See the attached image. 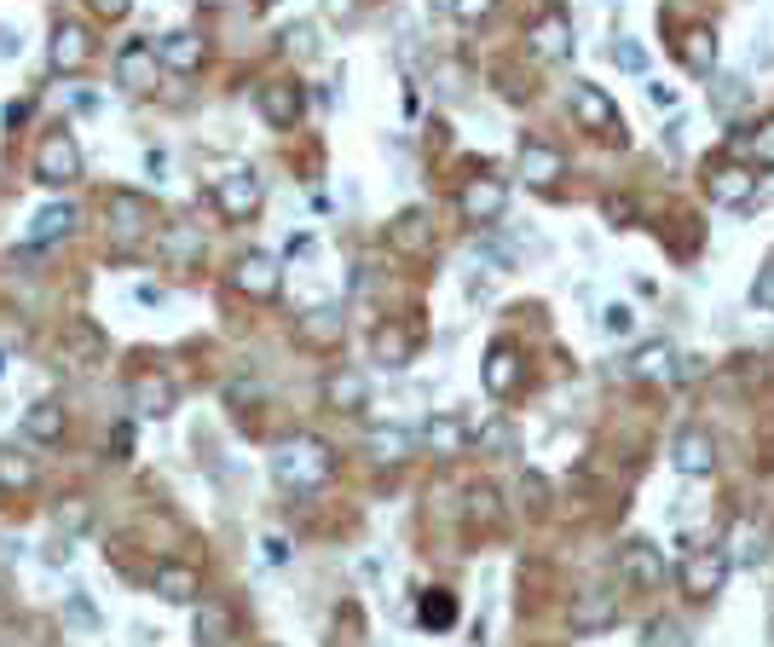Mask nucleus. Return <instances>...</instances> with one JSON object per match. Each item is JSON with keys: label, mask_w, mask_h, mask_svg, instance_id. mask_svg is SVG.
<instances>
[{"label": "nucleus", "mask_w": 774, "mask_h": 647, "mask_svg": "<svg viewBox=\"0 0 774 647\" xmlns=\"http://www.w3.org/2000/svg\"><path fill=\"white\" fill-rule=\"evenodd\" d=\"M573 116H578V128L601 133V139H624V116H619V105H613V98H607L601 87H589V81H573Z\"/></svg>", "instance_id": "obj_8"}, {"label": "nucleus", "mask_w": 774, "mask_h": 647, "mask_svg": "<svg viewBox=\"0 0 774 647\" xmlns=\"http://www.w3.org/2000/svg\"><path fill=\"white\" fill-rule=\"evenodd\" d=\"M151 47H156V64H162V70H174V75L202 70V52H209L197 30H168L162 40H151Z\"/></svg>", "instance_id": "obj_18"}, {"label": "nucleus", "mask_w": 774, "mask_h": 647, "mask_svg": "<svg viewBox=\"0 0 774 647\" xmlns=\"http://www.w3.org/2000/svg\"><path fill=\"white\" fill-rule=\"evenodd\" d=\"M110 451H116V457H128V451H133V428H128V422H121V428L110 434Z\"/></svg>", "instance_id": "obj_55"}, {"label": "nucleus", "mask_w": 774, "mask_h": 647, "mask_svg": "<svg viewBox=\"0 0 774 647\" xmlns=\"http://www.w3.org/2000/svg\"><path fill=\"white\" fill-rule=\"evenodd\" d=\"M728 561H735V566H763L769 561V526H740V532H735V550H728Z\"/></svg>", "instance_id": "obj_32"}, {"label": "nucleus", "mask_w": 774, "mask_h": 647, "mask_svg": "<svg viewBox=\"0 0 774 647\" xmlns=\"http://www.w3.org/2000/svg\"><path fill=\"white\" fill-rule=\"evenodd\" d=\"M677 348L670 341H642L636 353H630V376L636 381H677Z\"/></svg>", "instance_id": "obj_23"}, {"label": "nucleus", "mask_w": 774, "mask_h": 647, "mask_svg": "<svg viewBox=\"0 0 774 647\" xmlns=\"http://www.w3.org/2000/svg\"><path fill=\"white\" fill-rule=\"evenodd\" d=\"M255 7H272V0H255Z\"/></svg>", "instance_id": "obj_58"}, {"label": "nucleus", "mask_w": 774, "mask_h": 647, "mask_svg": "<svg viewBox=\"0 0 774 647\" xmlns=\"http://www.w3.org/2000/svg\"><path fill=\"white\" fill-rule=\"evenodd\" d=\"M485 393L492 399H503L508 388L520 381V353H515V341H492V353H485Z\"/></svg>", "instance_id": "obj_24"}, {"label": "nucleus", "mask_w": 774, "mask_h": 647, "mask_svg": "<svg viewBox=\"0 0 774 647\" xmlns=\"http://www.w3.org/2000/svg\"><path fill=\"white\" fill-rule=\"evenodd\" d=\"M417 439H422L434 457H457L462 445H468V428H462V422H457L452 411H439V416H427L422 428H417Z\"/></svg>", "instance_id": "obj_27"}, {"label": "nucleus", "mask_w": 774, "mask_h": 647, "mask_svg": "<svg viewBox=\"0 0 774 647\" xmlns=\"http://www.w3.org/2000/svg\"><path fill=\"white\" fill-rule=\"evenodd\" d=\"M619 578L630 584V590H659L665 584V550H654V543H624L619 550Z\"/></svg>", "instance_id": "obj_16"}, {"label": "nucleus", "mask_w": 774, "mask_h": 647, "mask_svg": "<svg viewBox=\"0 0 774 647\" xmlns=\"http://www.w3.org/2000/svg\"><path fill=\"white\" fill-rule=\"evenodd\" d=\"M93 17H105V24H121V17L133 12V0H87Z\"/></svg>", "instance_id": "obj_48"}, {"label": "nucleus", "mask_w": 774, "mask_h": 647, "mask_svg": "<svg viewBox=\"0 0 774 647\" xmlns=\"http://www.w3.org/2000/svg\"><path fill=\"white\" fill-rule=\"evenodd\" d=\"M232 290L237 295H249V301H278L283 295V267H278V255H237V267H232Z\"/></svg>", "instance_id": "obj_6"}, {"label": "nucleus", "mask_w": 774, "mask_h": 647, "mask_svg": "<svg viewBox=\"0 0 774 647\" xmlns=\"http://www.w3.org/2000/svg\"><path fill=\"white\" fill-rule=\"evenodd\" d=\"M457 209H462L468 226H492V220H503V209H508V186H503V179H492V174H474L457 191Z\"/></svg>", "instance_id": "obj_9"}, {"label": "nucleus", "mask_w": 774, "mask_h": 647, "mask_svg": "<svg viewBox=\"0 0 774 647\" xmlns=\"http://www.w3.org/2000/svg\"><path fill=\"white\" fill-rule=\"evenodd\" d=\"M468 439H480V451H497V457H508V451H515V434H508L503 422H485V428H468Z\"/></svg>", "instance_id": "obj_41"}, {"label": "nucleus", "mask_w": 774, "mask_h": 647, "mask_svg": "<svg viewBox=\"0 0 774 647\" xmlns=\"http://www.w3.org/2000/svg\"><path fill=\"white\" fill-rule=\"evenodd\" d=\"M255 105H260V116H267L272 128H295L301 110H307V98H301L295 81H267V87L255 93Z\"/></svg>", "instance_id": "obj_19"}, {"label": "nucleus", "mask_w": 774, "mask_h": 647, "mask_svg": "<svg viewBox=\"0 0 774 647\" xmlns=\"http://www.w3.org/2000/svg\"><path fill=\"white\" fill-rule=\"evenodd\" d=\"M566 624H573V636H601L619 624V596L613 590H584L573 596V613H566Z\"/></svg>", "instance_id": "obj_13"}, {"label": "nucleus", "mask_w": 774, "mask_h": 647, "mask_svg": "<svg viewBox=\"0 0 774 647\" xmlns=\"http://www.w3.org/2000/svg\"><path fill=\"white\" fill-rule=\"evenodd\" d=\"M417 624H422V631H452V624H457V596L452 590H427L417 601Z\"/></svg>", "instance_id": "obj_30"}, {"label": "nucleus", "mask_w": 774, "mask_h": 647, "mask_svg": "<svg viewBox=\"0 0 774 647\" xmlns=\"http://www.w3.org/2000/svg\"><path fill=\"white\" fill-rule=\"evenodd\" d=\"M64 353H70L75 364L105 358V330H93V324H70V330H64Z\"/></svg>", "instance_id": "obj_34"}, {"label": "nucleus", "mask_w": 774, "mask_h": 647, "mask_svg": "<svg viewBox=\"0 0 774 647\" xmlns=\"http://www.w3.org/2000/svg\"><path fill=\"white\" fill-rule=\"evenodd\" d=\"M0 370H7V353H0Z\"/></svg>", "instance_id": "obj_59"}, {"label": "nucleus", "mask_w": 774, "mask_h": 647, "mask_svg": "<svg viewBox=\"0 0 774 647\" xmlns=\"http://www.w3.org/2000/svg\"><path fill=\"white\" fill-rule=\"evenodd\" d=\"M613 64L630 70V75H642V70H647V52L636 47V40H619V47H613Z\"/></svg>", "instance_id": "obj_45"}, {"label": "nucleus", "mask_w": 774, "mask_h": 647, "mask_svg": "<svg viewBox=\"0 0 774 647\" xmlns=\"http://www.w3.org/2000/svg\"><path fill=\"white\" fill-rule=\"evenodd\" d=\"M64 619L75 624V631H98V607H93L87 596H81V590H70V596H64Z\"/></svg>", "instance_id": "obj_42"}, {"label": "nucleus", "mask_w": 774, "mask_h": 647, "mask_svg": "<svg viewBox=\"0 0 774 647\" xmlns=\"http://www.w3.org/2000/svg\"><path fill=\"white\" fill-rule=\"evenodd\" d=\"M128 404H133V416H145V422L174 416V404H179L174 376H168V370H139V376L128 381Z\"/></svg>", "instance_id": "obj_7"}, {"label": "nucleus", "mask_w": 774, "mask_h": 647, "mask_svg": "<svg viewBox=\"0 0 774 647\" xmlns=\"http://www.w3.org/2000/svg\"><path fill=\"white\" fill-rule=\"evenodd\" d=\"M497 12V0H452V17L457 24H485Z\"/></svg>", "instance_id": "obj_44"}, {"label": "nucleus", "mask_w": 774, "mask_h": 647, "mask_svg": "<svg viewBox=\"0 0 774 647\" xmlns=\"http://www.w3.org/2000/svg\"><path fill=\"white\" fill-rule=\"evenodd\" d=\"M191 607H197V642H202V647H220V642H232V631H237V624H232V607H226V601H209V596H197Z\"/></svg>", "instance_id": "obj_28"}, {"label": "nucleus", "mask_w": 774, "mask_h": 647, "mask_svg": "<svg viewBox=\"0 0 774 647\" xmlns=\"http://www.w3.org/2000/svg\"><path fill=\"white\" fill-rule=\"evenodd\" d=\"M371 353H376V364H387V370H404V364L417 358V336L404 330V324H376L371 330Z\"/></svg>", "instance_id": "obj_20"}, {"label": "nucleus", "mask_w": 774, "mask_h": 647, "mask_svg": "<svg viewBox=\"0 0 774 647\" xmlns=\"http://www.w3.org/2000/svg\"><path fill=\"white\" fill-rule=\"evenodd\" d=\"M682 58H688V70H694V75H711V70H717V35H711V30H688L682 35Z\"/></svg>", "instance_id": "obj_33"}, {"label": "nucleus", "mask_w": 774, "mask_h": 647, "mask_svg": "<svg viewBox=\"0 0 774 647\" xmlns=\"http://www.w3.org/2000/svg\"><path fill=\"white\" fill-rule=\"evenodd\" d=\"M35 480H40V469L24 445H0V492L24 497V492H35Z\"/></svg>", "instance_id": "obj_26"}, {"label": "nucleus", "mask_w": 774, "mask_h": 647, "mask_svg": "<svg viewBox=\"0 0 774 647\" xmlns=\"http://www.w3.org/2000/svg\"><path fill=\"white\" fill-rule=\"evenodd\" d=\"M647 98H654V110H677V87H665V81H654Z\"/></svg>", "instance_id": "obj_52"}, {"label": "nucleus", "mask_w": 774, "mask_h": 647, "mask_svg": "<svg viewBox=\"0 0 774 647\" xmlns=\"http://www.w3.org/2000/svg\"><path fill=\"white\" fill-rule=\"evenodd\" d=\"M520 174L526 179H532V186H555V179H561V168H566V162H561V151L555 145H543V139H520Z\"/></svg>", "instance_id": "obj_25"}, {"label": "nucleus", "mask_w": 774, "mask_h": 647, "mask_svg": "<svg viewBox=\"0 0 774 647\" xmlns=\"http://www.w3.org/2000/svg\"><path fill=\"white\" fill-rule=\"evenodd\" d=\"M607 220H613V226H630V220H636V202L630 197H607V209H601Z\"/></svg>", "instance_id": "obj_49"}, {"label": "nucleus", "mask_w": 774, "mask_h": 647, "mask_svg": "<svg viewBox=\"0 0 774 647\" xmlns=\"http://www.w3.org/2000/svg\"><path fill=\"white\" fill-rule=\"evenodd\" d=\"M151 596H162L168 607H191L202 596V573L191 561H156L151 566Z\"/></svg>", "instance_id": "obj_10"}, {"label": "nucleus", "mask_w": 774, "mask_h": 647, "mask_svg": "<svg viewBox=\"0 0 774 647\" xmlns=\"http://www.w3.org/2000/svg\"><path fill=\"white\" fill-rule=\"evenodd\" d=\"M17 52V35H7V30H0V58H12Z\"/></svg>", "instance_id": "obj_57"}, {"label": "nucleus", "mask_w": 774, "mask_h": 647, "mask_svg": "<svg viewBox=\"0 0 774 647\" xmlns=\"http://www.w3.org/2000/svg\"><path fill=\"white\" fill-rule=\"evenodd\" d=\"M705 191H711V202H723V209H746L751 191H758V174H751L746 162H717V168L705 174Z\"/></svg>", "instance_id": "obj_15"}, {"label": "nucleus", "mask_w": 774, "mask_h": 647, "mask_svg": "<svg viewBox=\"0 0 774 647\" xmlns=\"http://www.w3.org/2000/svg\"><path fill=\"white\" fill-rule=\"evenodd\" d=\"M105 220H110V237L116 243H139L151 232V202L139 191H110L105 197Z\"/></svg>", "instance_id": "obj_11"}, {"label": "nucleus", "mask_w": 774, "mask_h": 647, "mask_svg": "<svg viewBox=\"0 0 774 647\" xmlns=\"http://www.w3.org/2000/svg\"><path fill=\"white\" fill-rule=\"evenodd\" d=\"M394 249H427V214L422 209H404L394 220Z\"/></svg>", "instance_id": "obj_38"}, {"label": "nucleus", "mask_w": 774, "mask_h": 647, "mask_svg": "<svg viewBox=\"0 0 774 647\" xmlns=\"http://www.w3.org/2000/svg\"><path fill=\"white\" fill-rule=\"evenodd\" d=\"M260 550H267V561H272V566H283V561H290V538L267 532V538H260Z\"/></svg>", "instance_id": "obj_50"}, {"label": "nucleus", "mask_w": 774, "mask_h": 647, "mask_svg": "<svg viewBox=\"0 0 774 647\" xmlns=\"http://www.w3.org/2000/svg\"><path fill=\"white\" fill-rule=\"evenodd\" d=\"M670 462H677V474L705 480L711 469H717V439H711L705 428H682L677 439H670Z\"/></svg>", "instance_id": "obj_14"}, {"label": "nucleus", "mask_w": 774, "mask_h": 647, "mask_svg": "<svg viewBox=\"0 0 774 647\" xmlns=\"http://www.w3.org/2000/svg\"><path fill=\"white\" fill-rule=\"evenodd\" d=\"M162 260H168V267H191V260H202V237L191 226H174L162 237Z\"/></svg>", "instance_id": "obj_36"}, {"label": "nucleus", "mask_w": 774, "mask_h": 647, "mask_svg": "<svg viewBox=\"0 0 774 647\" xmlns=\"http://www.w3.org/2000/svg\"><path fill=\"white\" fill-rule=\"evenodd\" d=\"M17 434H24L30 445H64V434H70L64 404H58V399H35L30 411L17 416Z\"/></svg>", "instance_id": "obj_17"}, {"label": "nucleus", "mask_w": 774, "mask_h": 647, "mask_svg": "<svg viewBox=\"0 0 774 647\" xmlns=\"http://www.w3.org/2000/svg\"><path fill=\"white\" fill-rule=\"evenodd\" d=\"M468 520H480V526H497V520H503L492 485H468Z\"/></svg>", "instance_id": "obj_40"}, {"label": "nucleus", "mask_w": 774, "mask_h": 647, "mask_svg": "<svg viewBox=\"0 0 774 647\" xmlns=\"http://www.w3.org/2000/svg\"><path fill=\"white\" fill-rule=\"evenodd\" d=\"M260 202H267V186H260L255 168H232L214 179V209L232 220V226H243V220L260 214Z\"/></svg>", "instance_id": "obj_4"}, {"label": "nucleus", "mask_w": 774, "mask_h": 647, "mask_svg": "<svg viewBox=\"0 0 774 647\" xmlns=\"http://www.w3.org/2000/svg\"><path fill=\"white\" fill-rule=\"evenodd\" d=\"M93 64V35L87 24H75V17H58L52 24V40H47V70L52 75H81Z\"/></svg>", "instance_id": "obj_5"}, {"label": "nucleus", "mask_w": 774, "mask_h": 647, "mask_svg": "<svg viewBox=\"0 0 774 647\" xmlns=\"http://www.w3.org/2000/svg\"><path fill=\"white\" fill-rule=\"evenodd\" d=\"M330 474H336V451L324 439H313V434H295V439H283L272 451V480L283 485V492H318Z\"/></svg>", "instance_id": "obj_1"}, {"label": "nucleus", "mask_w": 774, "mask_h": 647, "mask_svg": "<svg viewBox=\"0 0 774 647\" xmlns=\"http://www.w3.org/2000/svg\"><path fill=\"white\" fill-rule=\"evenodd\" d=\"M601 336L630 341V336H636V313H630L624 301H607V307H601Z\"/></svg>", "instance_id": "obj_39"}, {"label": "nucleus", "mask_w": 774, "mask_h": 647, "mask_svg": "<svg viewBox=\"0 0 774 647\" xmlns=\"http://www.w3.org/2000/svg\"><path fill=\"white\" fill-rule=\"evenodd\" d=\"M283 47H290V52H301V58H307V52H313V30H307V24H295L290 35H283Z\"/></svg>", "instance_id": "obj_51"}, {"label": "nucleus", "mask_w": 774, "mask_h": 647, "mask_svg": "<svg viewBox=\"0 0 774 647\" xmlns=\"http://www.w3.org/2000/svg\"><path fill=\"white\" fill-rule=\"evenodd\" d=\"M301 341H313V348H330V341H341V313H336V307H313L307 318H301Z\"/></svg>", "instance_id": "obj_35"}, {"label": "nucleus", "mask_w": 774, "mask_h": 647, "mask_svg": "<svg viewBox=\"0 0 774 647\" xmlns=\"http://www.w3.org/2000/svg\"><path fill=\"white\" fill-rule=\"evenodd\" d=\"M156 75H162V64H156L151 40H128V47L116 52V87L121 93H151Z\"/></svg>", "instance_id": "obj_12"}, {"label": "nucleus", "mask_w": 774, "mask_h": 647, "mask_svg": "<svg viewBox=\"0 0 774 647\" xmlns=\"http://www.w3.org/2000/svg\"><path fill=\"white\" fill-rule=\"evenodd\" d=\"M52 526H58V532H64V538L87 532V526H93V503H87V497H64V503H58V509H52Z\"/></svg>", "instance_id": "obj_37"}, {"label": "nucleus", "mask_w": 774, "mask_h": 647, "mask_svg": "<svg viewBox=\"0 0 774 647\" xmlns=\"http://www.w3.org/2000/svg\"><path fill=\"white\" fill-rule=\"evenodd\" d=\"M81 174H87V162H81L75 133L70 128H47V133H40V145H35V179H40V186L70 191V186H81Z\"/></svg>", "instance_id": "obj_2"}, {"label": "nucleus", "mask_w": 774, "mask_h": 647, "mask_svg": "<svg viewBox=\"0 0 774 647\" xmlns=\"http://www.w3.org/2000/svg\"><path fill=\"white\" fill-rule=\"evenodd\" d=\"M40 561H47V566H64V561H70V543H64V538H52L47 550H40Z\"/></svg>", "instance_id": "obj_54"}, {"label": "nucleus", "mask_w": 774, "mask_h": 647, "mask_svg": "<svg viewBox=\"0 0 774 647\" xmlns=\"http://www.w3.org/2000/svg\"><path fill=\"white\" fill-rule=\"evenodd\" d=\"M526 40H532L538 58H566V52H573V17H566L561 7H549L538 24H532V35H526Z\"/></svg>", "instance_id": "obj_22"}, {"label": "nucleus", "mask_w": 774, "mask_h": 647, "mask_svg": "<svg viewBox=\"0 0 774 647\" xmlns=\"http://www.w3.org/2000/svg\"><path fill=\"white\" fill-rule=\"evenodd\" d=\"M411 445H417V434H404V428H371L364 434V451H371L376 462H404Z\"/></svg>", "instance_id": "obj_31"}, {"label": "nucleus", "mask_w": 774, "mask_h": 647, "mask_svg": "<svg viewBox=\"0 0 774 647\" xmlns=\"http://www.w3.org/2000/svg\"><path fill=\"white\" fill-rule=\"evenodd\" d=\"M642 636H647V642H682V631H677V624H659V619H654V624H647V631H642Z\"/></svg>", "instance_id": "obj_53"}, {"label": "nucleus", "mask_w": 774, "mask_h": 647, "mask_svg": "<svg viewBox=\"0 0 774 647\" xmlns=\"http://www.w3.org/2000/svg\"><path fill=\"white\" fill-rule=\"evenodd\" d=\"M728 573H735V561H728V543H700V550H688L682 555V596L688 601H711V596H723V584Z\"/></svg>", "instance_id": "obj_3"}, {"label": "nucleus", "mask_w": 774, "mask_h": 647, "mask_svg": "<svg viewBox=\"0 0 774 647\" xmlns=\"http://www.w3.org/2000/svg\"><path fill=\"white\" fill-rule=\"evenodd\" d=\"M75 232V209L70 202H52V209H40L35 220H30V243L40 249V243H58V237H70Z\"/></svg>", "instance_id": "obj_29"}, {"label": "nucleus", "mask_w": 774, "mask_h": 647, "mask_svg": "<svg viewBox=\"0 0 774 647\" xmlns=\"http://www.w3.org/2000/svg\"><path fill=\"white\" fill-rule=\"evenodd\" d=\"M751 307H763V313H774V260L758 272V283H751Z\"/></svg>", "instance_id": "obj_46"}, {"label": "nucleus", "mask_w": 774, "mask_h": 647, "mask_svg": "<svg viewBox=\"0 0 774 647\" xmlns=\"http://www.w3.org/2000/svg\"><path fill=\"white\" fill-rule=\"evenodd\" d=\"M746 151L758 156V168H774V116L763 121V128H751V133H746Z\"/></svg>", "instance_id": "obj_43"}, {"label": "nucleus", "mask_w": 774, "mask_h": 647, "mask_svg": "<svg viewBox=\"0 0 774 647\" xmlns=\"http://www.w3.org/2000/svg\"><path fill=\"white\" fill-rule=\"evenodd\" d=\"M324 7H330V17H341V24H348V17H359V0H324Z\"/></svg>", "instance_id": "obj_56"}, {"label": "nucleus", "mask_w": 774, "mask_h": 647, "mask_svg": "<svg viewBox=\"0 0 774 647\" xmlns=\"http://www.w3.org/2000/svg\"><path fill=\"white\" fill-rule=\"evenodd\" d=\"M740 105H746V81H735V75L717 81V110H740Z\"/></svg>", "instance_id": "obj_47"}, {"label": "nucleus", "mask_w": 774, "mask_h": 647, "mask_svg": "<svg viewBox=\"0 0 774 647\" xmlns=\"http://www.w3.org/2000/svg\"><path fill=\"white\" fill-rule=\"evenodd\" d=\"M324 404L341 416H359L364 404H371V381H364L359 370H330L324 376Z\"/></svg>", "instance_id": "obj_21"}]
</instances>
